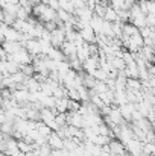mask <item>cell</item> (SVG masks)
<instances>
[{
	"label": "cell",
	"mask_w": 155,
	"mask_h": 156,
	"mask_svg": "<svg viewBox=\"0 0 155 156\" xmlns=\"http://www.w3.org/2000/svg\"><path fill=\"white\" fill-rule=\"evenodd\" d=\"M49 144H50L52 149H64V140L58 135V132H52V135L47 138Z\"/></svg>",
	"instance_id": "1"
},
{
	"label": "cell",
	"mask_w": 155,
	"mask_h": 156,
	"mask_svg": "<svg viewBox=\"0 0 155 156\" xmlns=\"http://www.w3.org/2000/svg\"><path fill=\"white\" fill-rule=\"evenodd\" d=\"M106 21H111V23H114V21H119V14H117V9L116 8H113L111 5L108 6V9H106V14H105V17H103Z\"/></svg>",
	"instance_id": "2"
}]
</instances>
